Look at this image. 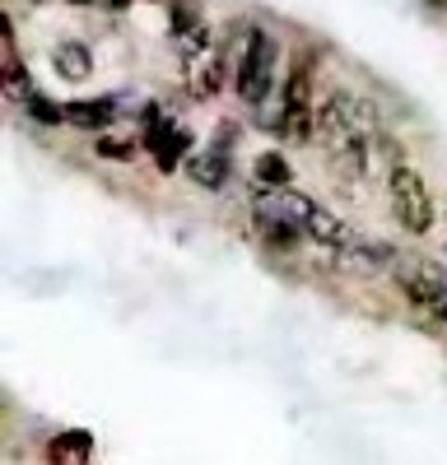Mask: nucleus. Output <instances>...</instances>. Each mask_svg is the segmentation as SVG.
Returning a JSON list of instances; mask_svg holds the SVG:
<instances>
[{"label": "nucleus", "mask_w": 447, "mask_h": 465, "mask_svg": "<svg viewBox=\"0 0 447 465\" xmlns=\"http://www.w3.org/2000/svg\"><path fill=\"white\" fill-rule=\"evenodd\" d=\"M317 135L331 149V163L345 177H368L372 144H378V116L354 94H331L317 107Z\"/></svg>", "instance_id": "obj_1"}, {"label": "nucleus", "mask_w": 447, "mask_h": 465, "mask_svg": "<svg viewBox=\"0 0 447 465\" xmlns=\"http://www.w3.org/2000/svg\"><path fill=\"white\" fill-rule=\"evenodd\" d=\"M177 52H182V70H186V89L196 98H214L224 84V52L214 47V37L201 19L177 33Z\"/></svg>", "instance_id": "obj_2"}, {"label": "nucleus", "mask_w": 447, "mask_h": 465, "mask_svg": "<svg viewBox=\"0 0 447 465\" xmlns=\"http://www.w3.org/2000/svg\"><path fill=\"white\" fill-rule=\"evenodd\" d=\"M392 214L405 232H429L433 223V196H429V186L415 168H405L396 163L392 168Z\"/></svg>", "instance_id": "obj_3"}, {"label": "nucleus", "mask_w": 447, "mask_h": 465, "mask_svg": "<svg viewBox=\"0 0 447 465\" xmlns=\"http://www.w3.org/2000/svg\"><path fill=\"white\" fill-rule=\"evenodd\" d=\"M271 80H275V43L261 28H252L247 47H243V61H238V94L247 107H261L271 94Z\"/></svg>", "instance_id": "obj_4"}, {"label": "nucleus", "mask_w": 447, "mask_h": 465, "mask_svg": "<svg viewBox=\"0 0 447 465\" xmlns=\"http://www.w3.org/2000/svg\"><path fill=\"white\" fill-rule=\"evenodd\" d=\"M252 210H256L261 223L308 232V219L317 214V201H308L303 191H293V186H266V191H256V196H252Z\"/></svg>", "instance_id": "obj_5"}, {"label": "nucleus", "mask_w": 447, "mask_h": 465, "mask_svg": "<svg viewBox=\"0 0 447 465\" xmlns=\"http://www.w3.org/2000/svg\"><path fill=\"white\" fill-rule=\"evenodd\" d=\"M280 131L289 140H313V131H317V103H313V74H308V65L289 70V80H284Z\"/></svg>", "instance_id": "obj_6"}, {"label": "nucleus", "mask_w": 447, "mask_h": 465, "mask_svg": "<svg viewBox=\"0 0 447 465\" xmlns=\"http://www.w3.org/2000/svg\"><path fill=\"white\" fill-rule=\"evenodd\" d=\"M392 275H396V284L405 289L410 302L433 307V312L447 302V284H442V275H438V265H429L424 256H401Z\"/></svg>", "instance_id": "obj_7"}, {"label": "nucleus", "mask_w": 447, "mask_h": 465, "mask_svg": "<svg viewBox=\"0 0 447 465\" xmlns=\"http://www.w3.org/2000/svg\"><path fill=\"white\" fill-rule=\"evenodd\" d=\"M144 140H149V149H154V159H159V168L168 173V168H177V159L186 153V144H192V135H186L177 122H168V116L154 107L149 112V131H144Z\"/></svg>", "instance_id": "obj_8"}, {"label": "nucleus", "mask_w": 447, "mask_h": 465, "mask_svg": "<svg viewBox=\"0 0 447 465\" xmlns=\"http://www.w3.org/2000/svg\"><path fill=\"white\" fill-rule=\"evenodd\" d=\"M192 177H196V186H205V191H214V186H224L229 182V168H233V159H229V144L224 140H210L205 149H196L192 153Z\"/></svg>", "instance_id": "obj_9"}, {"label": "nucleus", "mask_w": 447, "mask_h": 465, "mask_svg": "<svg viewBox=\"0 0 447 465\" xmlns=\"http://www.w3.org/2000/svg\"><path fill=\"white\" fill-rule=\"evenodd\" d=\"M308 238L322 242V247H331V252H354V247H359V232H354L345 219L326 214L322 205H317V214L308 219Z\"/></svg>", "instance_id": "obj_10"}, {"label": "nucleus", "mask_w": 447, "mask_h": 465, "mask_svg": "<svg viewBox=\"0 0 447 465\" xmlns=\"http://www.w3.org/2000/svg\"><path fill=\"white\" fill-rule=\"evenodd\" d=\"M65 122H70V126H89V131L112 126V98H84V103H70V107H65Z\"/></svg>", "instance_id": "obj_11"}, {"label": "nucleus", "mask_w": 447, "mask_h": 465, "mask_svg": "<svg viewBox=\"0 0 447 465\" xmlns=\"http://www.w3.org/2000/svg\"><path fill=\"white\" fill-rule=\"evenodd\" d=\"M52 61H56V70L65 74V80H89V74H94V61H89V52L80 43H61L52 52Z\"/></svg>", "instance_id": "obj_12"}, {"label": "nucleus", "mask_w": 447, "mask_h": 465, "mask_svg": "<svg viewBox=\"0 0 447 465\" xmlns=\"http://www.w3.org/2000/svg\"><path fill=\"white\" fill-rule=\"evenodd\" d=\"M256 173H261L266 186H289V163L280 159V153H266V159L256 163Z\"/></svg>", "instance_id": "obj_13"}, {"label": "nucleus", "mask_w": 447, "mask_h": 465, "mask_svg": "<svg viewBox=\"0 0 447 465\" xmlns=\"http://www.w3.org/2000/svg\"><path fill=\"white\" fill-rule=\"evenodd\" d=\"M354 261H359L363 270H378L382 261H392V252L378 247V242H359V247H354Z\"/></svg>", "instance_id": "obj_14"}, {"label": "nucleus", "mask_w": 447, "mask_h": 465, "mask_svg": "<svg viewBox=\"0 0 447 465\" xmlns=\"http://www.w3.org/2000/svg\"><path fill=\"white\" fill-rule=\"evenodd\" d=\"M103 159H131V140H98Z\"/></svg>", "instance_id": "obj_15"}, {"label": "nucleus", "mask_w": 447, "mask_h": 465, "mask_svg": "<svg viewBox=\"0 0 447 465\" xmlns=\"http://www.w3.org/2000/svg\"><path fill=\"white\" fill-rule=\"evenodd\" d=\"M107 5H112V10H122V5H131V0H107Z\"/></svg>", "instance_id": "obj_16"}, {"label": "nucleus", "mask_w": 447, "mask_h": 465, "mask_svg": "<svg viewBox=\"0 0 447 465\" xmlns=\"http://www.w3.org/2000/svg\"><path fill=\"white\" fill-rule=\"evenodd\" d=\"M429 5H438V10H447V0H429Z\"/></svg>", "instance_id": "obj_17"}, {"label": "nucleus", "mask_w": 447, "mask_h": 465, "mask_svg": "<svg viewBox=\"0 0 447 465\" xmlns=\"http://www.w3.org/2000/svg\"><path fill=\"white\" fill-rule=\"evenodd\" d=\"M70 5H94V0H70Z\"/></svg>", "instance_id": "obj_18"}]
</instances>
